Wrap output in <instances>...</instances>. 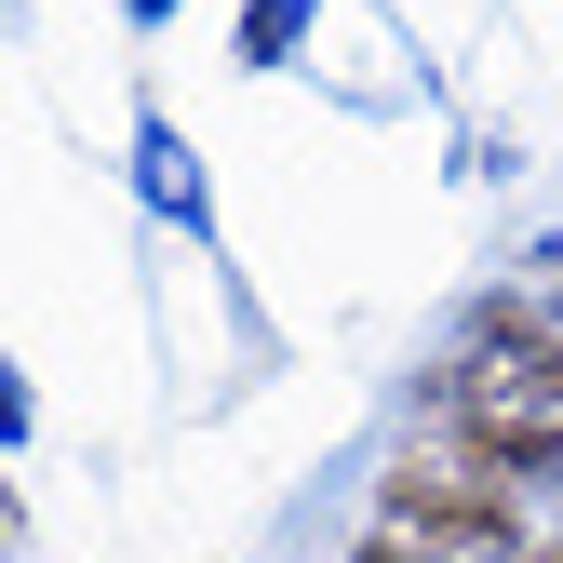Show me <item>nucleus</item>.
I'll return each mask as SVG.
<instances>
[{
    "mask_svg": "<svg viewBox=\"0 0 563 563\" xmlns=\"http://www.w3.org/2000/svg\"><path fill=\"white\" fill-rule=\"evenodd\" d=\"M389 523L402 537H443V550H510V497L497 483H470V470H389Z\"/></svg>",
    "mask_w": 563,
    "mask_h": 563,
    "instance_id": "obj_1",
    "label": "nucleus"
},
{
    "mask_svg": "<svg viewBox=\"0 0 563 563\" xmlns=\"http://www.w3.org/2000/svg\"><path fill=\"white\" fill-rule=\"evenodd\" d=\"M363 563H416V550H402V537H376V550H363Z\"/></svg>",
    "mask_w": 563,
    "mask_h": 563,
    "instance_id": "obj_2",
    "label": "nucleus"
},
{
    "mask_svg": "<svg viewBox=\"0 0 563 563\" xmlns=\"http://www.w3.org/2000/svg\"><path fill=\"white\" fill-rule=\"evenodd\" d=\"M523 563H563V550H523Z\"/></svg>",
    "mask_w": 563,
    "mask_h": 563,
    "instance_id": "obj_3",
    "label": "nucleus"
}]
</instances>
